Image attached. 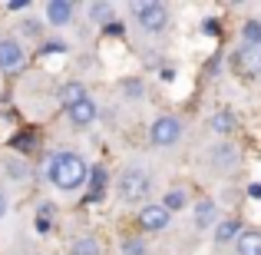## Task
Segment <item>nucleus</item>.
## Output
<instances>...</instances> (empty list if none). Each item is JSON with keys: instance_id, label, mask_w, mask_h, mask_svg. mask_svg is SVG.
Returning a JSON list of instances; mask_svg holds the SVG:
<instances>
[{"instance_id": "f257e3e1", "label": "nucleus", "mask_w": 261, "mask_h": 255, "mask_svg": "<svg viewBox=\"0 0 261 255\" xmlns=\"http://www.w3.org/2000/svg\"><path fill=\"white\" fill-rule=\"evenodd\" d=\"M46 179H50L57 189L73 192V189H80V186L89 179V169H86L83 156H76V153H57L50 159V166H46Z\"/></svg>"}, {"instance_id": "f03ea898", "label": "nucleus", "mask_w": 261, "mask_h": 255, "mask_svg": "<svg viewBox=\"0 0 261 255\" xmlns=\"http://www.w3.org/2000/svg\"><path fill=\"white\" fill-rule=\"evenodd\" d=\"M116 189H119V196L126 199V202H142V199L149 196V189H152V176H149L146 169H126L119 176V182H116Z\"/></svg>"}, {"instance_id": "7ed1b4c3", "label": "nucleus", "mask_w": 261, "mask_h": 255, "mask_svg": "<svg viewBox=\"0 0 261 255\" xmlns=\"http://www.w3.org/2000/svg\"><path fill=\"white\" fill-rule=\"evenodd\" d=\"M136 24L146 33H162L169 27V7L159 0H146V4H136Z\"/></svg>"}, {"instance_id": "20e7f679", "label": "nucleus", "mask_w": 261, "mask_h": 255, "mask_svg": "<svg viewBox=\"0 0 261 255\" xmlns=\"http://www.w3.org/2000/svg\"><path fill=\"white\" fill-rule=\"evenodd\" d=\"M182 140V123L175 116H159V120L149 126V143L152 146H172Z\"/></svg>"}, {"instance_id": "39448f33", "label": "nucleus", "mask_w": 261, "mask_h": 255, "mask_svg": "<svg viewBox=\"0 0 261 255\" xmlns=\"http://www.w3.org/2000/svg\"><path fill=\"white\" fill-rule=\"evenodd\" d=\"M231 70H235L238 77H245V80H255L258 73H261V50L245 43L242 50L231 53Z\"/></svg>"}, {"instance_id": "423d86ee", "label": "nucleus", "mask_w": 261, "mask_h": 255, "mask_svg": "<svg viewBox=\"0 0 261 255\" xmlns=\"http://www.w3.org/2000/svg\"><path fill=\"white\" fill-rule=\"evenodd\" d=\"M23 66V47L17 43L13 37H0V70L13 73Z\"/></svg>"}, {"instance_id": "0eeeda50", "label": "nucleus", "mask_w": 261, "mask_h": 255, "mask_svg": "<svg viewBox=\"0 0 261 255\" xmlns=\"http://www.w3.org/2000/svg\"><path fill=\"white\" fill-rule=\"evenodd\" d=\"M169 219H172V212H166V205H142L139 209V225L146 232H162L169 225Z\"/></svg>"}, {"instance_id": "6e6552de", "label": "nucleus", "mask_w": 261, "mask_h": 255, "mask_svg": "<svg viewBox=\"0 0 261 255\" xmlns=\"http://www.w3.org/2000/svg\"><path fill=\"white\" fill-rule=\"evenodd\" d=\"M46 24L50 27L73 24V4L70 0H50V4H46Z\"/></svg>"}, {"instance_id": "1a4fd4ad", "label": "nucleus", "mask_w": 261, "mask_h": 255, "mask_svg": "<svg viewBox=\"0 0 261 255\" xmlns=\"http://www.w3.org/2000/svg\"><path fill=\"white\" fill-rule=\"evenodd\" d=\"M66 116H70L73 126H89V123H93L96 116H99V109H96V103L86 96V100H80V103H76V106L66 109Z\"/></svg>"}, {"instance_id": "9d476101", "label": "nucleus", "mask_w": 261, "mask_h": 255, "mask_svg": "<svg viewBox=\"0 0 261 255\" xmlns=\"http://www.w3.org/2000/svg\"><path fill=\"white\" fill-rule=\"evenodd\" d=\"M212 166L222 169V172L235 169V166H238V149L231 146V143H218V146L212 149Z\"/></svg>"}, {"instance_id": "9b49d317", "label": "nucleus", "mask_w": 261, "mask_h": 255, "mask_svg": "<svg viewBox=\"0 0 261 255\" xmlns=\"http://www.w3.org/2000/svg\"><path fill=\"white\" fill-rule=\"evenodd\" d=\"M192 216H195V225H198V229H208V225H215V219H218L215 199H202V202H195Z\"/></svg>"}, {"instance_id": "f8f14e48", "label": "nucleus", "mask_w": 261, "mask_h": 255, "mask_svg": "<svg viewBox=\"0 0 261 255\" xmlns=\"http://www.w3.org/2000/svg\"><path fill=\"white\" fill-rule=\"evenodd\" d=\"M242 222H238V219H222V222H218L215 225V242L218 245H228L231 242V239H235V242H238V236H242Z\"/></svg>"}, {"instance_id": "ddd939ff", "label": "nucleus", "mask_w": 261, "mask_h": 255, "mask_svg": "<svg viewBox=\"0 0 261 255\" xmlns=\"http://www.w3.org/2000/svg\"><path fill=\"white\" fill-rule=\"evenodd\" d=\"M80 100H86V86H83V83L70 80V83H63V86H60V103H63L66 109H70V106H76Z\"/></svg>"}, {"instance_id": "4468645a", "label": "nucleus", "mask_w": 261, "mask_h": 255, "mask_svg": "<svg viewBox=\"0 0 261 255\" xmlns=\"http://www.w3.org/2000/svg\"><path fill=\"white\" fill-rule=\"evenodd\" d=\"M212 129H215L218 136H228V133H235V129H238V120H235V113H231V109H218V113L212 116Z\"/></svg>"}, {"instance_id": "2eb2a0df", "label": "nucleus", "mask_w": 261, "mask_h": 255, "mask_svg": "<svg viewBox=\"0 0 261 255\" xmlns=\"http://www.w3.org/2000/svg\"><path fill=\"white\" fill-rule=\"evenodd\" d=\"M238 255H261V232L248 229L238 236Z\"/></svg>"}, {"instance_id": "dca6fc26", "label": "nucleus", "mask_w": 261, "mask_h": 255, "mask_svg": "<svg viewBox=\"0 0 261 255\" xmlns=\"http://www.w3.org/2000/svg\"><path fill=\"white\" fill-rule=\"evenodd\" d=\"M70 252L73 255H99L102 249H99V239H96V236H80L76 242L70 245Z\"/></svg>"}, {"instance_id": "f3484780", "label": "nucleus", "mask_w": 261, "mask_h": 255, "mask_svg": "<svg viewBox=\"0 0 261 255\" xmlns=\"http://www.w3.org/2000/svg\"><path fill=\"white\" fill-rule=\"evenodd\" d=\"M162 205H166V212H178L189 205V196H185V189H169L166 199H162Z\"/></svg>"}, {"instance_id": "a211bd4d", "label": "nucleus", "mask_w": 261, "mask_h": 255, "mask_svg": "<svg viewBox=\"0 0 261 255\" xmlns=\"http://www.w3.org/2000/svg\"><path fill=\"white\" fill-rule=\"evenodd\" d=\"M106 182H109V176H106V169H102V166L89 169V189H93V199L106 192Z\"/></svg>"}, {"instance_id": "6ab92c4d", "label": "nucleus", "mask_w": 261, "mask_h": 255, "mask_svg": "<svg viewBox=\"0 0 261 255\" xmlns=\"http://www.w3.org/2000/svg\"><path fill=\"white\" fill-rule=\"evenodd\" d=\"M242 37L248 47H258L261 50V20H248V24L242 27Z\"/></svg>"}, {"instance_id": "aec40b11", "label": "nucleus", "mask_w": 261, "mask_h": 255, "mask_svg": "<svg viewBox=\"0 0 261 255\" xmlns=\"http://www.w3.org/2000/svg\"><path fill=\"white\" fill-rule=\"evenodd\" d=\"M93 24H113V4H89Z\"/></svg>"}, {"instance_id": "412c9836", "label": "nucleus", "mask_w": 261, "mask_h": 255, "mask_svg": "<svg viewBox=\"0 0 261 255\" xmlns=\"http://www.w3.org/2000/svg\"><path fill=\"white\" fill-rule=\"evenodd\" d=\"M122 255H146V242H139V239H122Z\"/></svg>"}, {"instance_id": "4be33fe9", "label": "nucleus", "mask_w": 261, "mask_h": 255, "mask_svg": "<svg viewBox=\"0 0 261 255\" xmlns=\"http://www.w3.org/2000/svg\"><path fill=\"white\" fill-rule=\"evenodd\" d=\"M4 169H7V176H13V179H23L27 176V166H23V163H17V159L4 163Z\"/></svg>"}, {"instance_id": "5701e85b", "label": "nucleus", "mask_w": 261, "mask_h": 255, "mask_svg": "<svg viewBox=\"0 0 261 255\" xmlns=\"http://www.w3.org/2000/svg\"><path fill=\"white\" fill-rule=\"evenodd\" d=\"M23 33H27V37H40V24H37V20H27V24H23Z\"/></svg>"}, {"instance_id": "b1692460", "label": "nucleus", "mask_w": 261, "mask_h": 255, "mask_svg": "<svg viewBox=\"0 0 261 255\" xmlns=\"http://www.w3.org/2000/svg\"><path fill=\"white\" fill-rule=\"evenodd\" d=\"M63 50H66V43H43V50H40V53L46 57V53H63Z\"/></svg>"}, {"instance_id": "393cba45", "label": "nucleus", "mask_w": 261, "mask_h": 255, "mask_svg": "<svg viewBox=\"0 0 261 255\" xmlns=\"http://www.w3.org/2000/svg\"><path fill=\"white\" fill-rule=\"evenodd\" d=\"M27 0H13V4H7V10H23Z\"/></svg>"}, {"instance_id": "a878e982", "label": "nucleus", "mask_w": 261, "mask_h": 255, "mask_svg": "<svg viewBox=\"0 0 261 255\" xmlns=\"http://www.w3.org/2000/svg\"><path fill=\"white\" fill-rule=\"evenodd\" d=\"M4 216H7V196L0 192V219H4Z\"/></svg>"}, {"instance_id": "bb28decb", "label": "nucleus", "mask_w": 261, "mask_h": 255, "mask_svg": "<svg viewBox=\"0 0 261 255\" xmlns=\"http://www.w3.org/2000/svg\"><path fill=\"white\" fill-rule=\"evenodd\" d=\"M248 192H251V196H255V199H261V186H251Z\"/></svg>"}]
</instances>
